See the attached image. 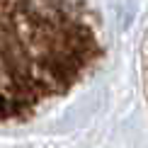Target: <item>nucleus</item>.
Returning a JSON list of instances; mask_svg holds the SVG:
<instances>
[{"label": "nucleus", "instance_id": "nucleus-1", "mask_svg": "<svg viewBox=\"0 0 148 148\" xmlns=\"http://www.w3.org/2000/svg\"><path fill=\"white\" fill-rule=\"evenodd\" d=\"M102 58L88 0H0V124L66 97Z\"/></svg>", "mask_w": 148, "mask_h": 148}]
</instances>
